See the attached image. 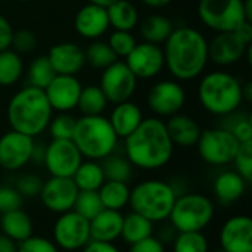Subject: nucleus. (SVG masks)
<instances>
[{"label": "nucleus", "instance_id": "16", "mask_svg": "<svg viewBox=\"0 0 252 252\" xmlns=\"http://www.w3.org/2000/svg\"><path fill=\"white\" fill-rule=\"evenodd\" d=\"M34 137L10 130L0 136V167L16 171L31 161Z\"/></svg>", "mask_w": 252, "mask_h": 252}, {"label": "nucleus", "instance_id": "21", "mask_svg": "<svg viewBox=\"0 0 252 252\" xmlns=\"http://www.w3.org/2000/svg\"><path fill=\"white\" fill-rule=\"evenodd\" d=\"M49 62L59 75H77L86 65L84 49L77 43L62 41L49 49Z\"/></svg>", "mask_w": 252, "mask_h": 252}, {"label": "nucleus", "instance_id": "8", "mask_svg": "<svg viewBox=\"0 0 252 252\" xmlns=\"http://www.w3.org/2000/svg\"><path fill=\"white\" fill-rule=\"evenodd\" d=\"M199 21L216 32L235 31L250 22L244 10V0H199Z\"/></svg>", "mask_w": 252, "mask_h": 252}, {"label": "nucleus", "instance_id": "23", "mask_svg": "<svg viewBox=\"0 0 252 252\" xmlns=\"http://www.w3.org/2000/svg\"><path fill=\"white\" fill-rule=\"evenodd\" d=\"M123 214L121 211L106 210L103 208L96 217H93L90 223V239L96 242L114 244L118 238H121L123 229Z\"/></svg>", "mask_w": 252, "mask_h": 252}, {"label": "nucleus", "instance_id": "40", "mask_svg": "<svg viewBox=\"0 0 252 252\" xmlns=\"http://www.w3.org/2000/svg\"><path fill=\"white\" fill-rule=\"evenodd\" d=\"M136 43L137 41L131 34V31L114 30L108 37V44L112 49V52L117 55V58H126L133 50Z\"/></svg>", "mask_w": 252, "mask_h": 252}, {"label": "nucleus", "instance_id": "33", "mask_svg": "<svg viewBox=\"0 0 252 252\" xmlns=\"http://www.w3.org/2000/svg\"><path fill=\"white\" fill-rule=\"evenodd\" d=\"M100 167L103 170L105 180L127 183L133 176V165L126 155H118L112 152L111 155L100 159Z\"/></svg>", "mask_w": 252, "mask_h": 252}, {"label": "nucleus", "instance_id": "6", "mask_svg": "<svg viewBox=\"0 0 252 252\" xmlns=\"http://www.w3.org/2000/svg\"><path fill=\"white\" fill-rule=\"evenodd\" d=\"M177 195L170 182L143 180L130 189L128 205L131 211L143 216L152 223L165 221L170 217Z\"/></svg>", "mask_w": 252, "mask_h": 252}, {"label": "nucleus", "instance_id": "13", "mask_svg": "<svg viewBox=\"0 0 252 252\" xmlns=\"http://www.w3.org/2000/svg\"><path fill=\"white\" fill-rule=\"evenodd\" d=\"M149 109L158 115L170 118L182 111L186 103V92L176 80H162L155 83L146 97Z\"/></svg>", "mask_w": 252, "mask_h": 252}, {"label": "nucleus", "instance_id": "35", "mask_svg": "<svg viewBox=\"0 0 252 252\" xmlns=\"http://www.w3.org/2000/svg\"><path fill=\"white\" fill-rule=\"evenodd\" d=\"M56 75L53 66L49 62L47 55L35 56L27 69V86H32L37 89H46V86Z\"/></svg>", "mask_w": 252, "mask_h": 252}, {"label": "nucleus", "instance_id": "41", "mask_svg": "<svg viewBox=\"0 0 252 252\" xmlns=\"http://www.w3.org/2000/svg\"><path fill=\"white\" fill-rule=\"evenodd\" d=\"M236 173L250 185L252 183V142L241 143L233 162Z\"/></svg>", "mask_w": 252, "mask_h": 252}, {"label": "nucleus", "instance_id": "28", "mask_svg": "<svg viewBox=\"0 0 252 252\" xmlns=\"http://www.w3.org/2000/svg\"><path fill=\"white\" fill-rule=\"evenodd\" d=\"M173 30L174 27L171 19L158 13L149 15L142 22H139V32L143 41L154 44H164Z\"/></svg>", "mask_w": 252, "mask_h": 252}, {"label": "nucleus", "instance_id": "30", "mask_svg": "<svg viewBox=\"0 0 252 252\" xmlns=\"http://www.w3.org/2000/svg\"><path fill=\"white\" fill-rule=\"evenodd\" d=\"M154 233V223L145 219L143 216L131 211L130 214L123 217V229L121 238L128 244L133 245L139 241H143Z\"/></svg>", "mask_w": 252, "mask_h": 252}, {"label": "nucleus", "instance_id": "27", "mask_svg": "<svg viewBox=\"0 0 252 252\" xmlns=\"http://www.w3.org/2000/svg\"><path fill=\"white\" fill-rule=\"evenodd\" d=\"M109 27L120 31H133L139 25V12L130 0H117L106 7Z\"/></svg>", "mask_w": 252, "mask_h": 252}, {"label": "nucleus", "instance_id": "43", "mask_svg": "<svg viewBox=\"0 0 252 252\" xmlns=\"http://www.w3.org/2000/svg\"><path fill=\"white\" fill-rule=\"evenodd\" d=\"M41 186H43V180L34 174H24L18 179L16 182V186L15 189L19 192V195L24 198H35L40 195V190H41Z\"/></svg>", "mask_w": 252, "mask_h": 252}, {"label": "nucleus", "instance_id": "1", "mask_svg": "<svg viewBox=\"0 0 252 252\" xmlns=\"http://www.w3.org/2000/svg\"><path fill=\"white\" fill-rule=\"evenodd\" d=\"M165 66L176 81H192L204 74L208 59V40L188 25L171 31L162 47Z\"/></svg>", "mask_w": 252, "mask_h": 252}, {"label": "nucleus", "instance_id": "44", "mask_svg": "<svg viewBox=\"0 0 252 252\" xmlns=\"http://www.w3.org/2000/svg\"><path fill=\"white\" fill-rule=\"evenodd\" d=\"M22 196L15 188L10 186H0V214L13 211L21 208Z\"/></svg>", "mask_w": 252, "mask_h": 252}, {"label": "nucleus", "instance_id": "47", "mask_svg": "<svg viewBox=\"0 0 252 252\" xmlns=\"http://www.w3.org/2000/svg\"><path fill=\"white\" fill-rule=\"evenodd\" d=\"M128 252H165V247L158 238L149 236L143 241L130 245Z\"/></svg>", "mask_w": 252, "mask_h": 252}, {"label": "nucleus", "instance_id": "26", "mask_svg": "<svg viewBox=\"0 0 252 252\" xmlns=\"http://www.w3.org/2000/svg\"><path fill=\"white\" fill-rule=\"evenodd\" d=\"M248 183L236 171H223L214 180V193L223 204H232L242 198Z\"/></svg>", "mask_w": 252, "mask_h": 252}, {"label": "nucleus", "instance_id": "39", "mask_svg": "<svg viewBox=\"0 0 252 252\" xmlns=\"http://www.w3.org/2000/svg\"><path fill=\"white\" fill-rule=\"evenodd\" d=\"M77 118L69 112H59V115L53 117L47 126L52 139L58 140H72L75 130Z\"/></svg>", "mask_w": 252, "mask_h": 252}, {"label": "nucleus", "instance_id": "32", "mask_svg": "<svg viewBox=\"0 0 252 252\" xmlns=\"http://www.w3.org/2000/svg\"><path fill=\"white\" fill-rule=\"evenodd\" d=\"M24 74V62L19 53L12 49L0 52V86H15Z\"/></svg>", "mask_w": 252, "mask_h": 252}, {"label": "nucleus", "instance_id": "24", "mask_svg": "<svg viewBox=\"0 0 252 252\" xmlns=\"http://www.w3.org/2000/svg\"><path fill=\"white\" fill-rule=\"evenodd\" d=\"M108 120L118 139H126L140 126V123L143 121V112L137 103L126 100L114 105V109Z\"/></svg>", "mask_w": 252, "mask_h": 252}, {"label": "nucleus", "instance_id": "3", "mask_svg": "<svg viewBox=\"0 0 252 252\" xmlns=\"http://www.w3.org/2000/svg\"><path fill=\"white\" fill-rule=\"evenodd\" d=\"M6 114L12 130L35 137L47 130L53 109L43 89L25 86L10 97Z\"/></svg>", "mask_w": 252, "mask_h": 252}, {"label": "nucleus", "instance_id": "31", "mask_svg": "<svg viewBox=\"0 0 252 252\" xmlns=\"http://www.w3.org/2000/svg\"><path fill=\"white\" fill-rule=\"evenodd\" d=\"M71 179L74 180L78 190H99L100 186L105 183L100 162L92 159L83 161Z\"/></svg>", "mask_w": 252, "mask_h": 252}, {"label": "nucleus", "instance_id": "51", "mask_svg": "<svg viewBox=\"0 0 252 252\" xmlns=\"http://www.w3.org/2000/svg\"><path fill=\"white\" fill-rule=\"evenodd\" d=\"M44 152H46V145L43 143H35L34 142V148H32V154H31V161L32 162H43L44 159Z\"/></svg>", "mask_w": 252, "mask_h": 252}, {"label": "nucleus", "instance_id": "45", "mask_svg": "<svg viewBox=\"0 0 252 252\" xmlns=\"http://www.w3.org/2000/svg\"><path fill=\"white\" fill-rule=\"evenodd\" d=\"M16 252H59L58 247L46 239V238H40V236H31L28 239H25L24 242L18 244V251Z\"/></svg>", "mask_w": 252, "mask_h": 252}, {"label": "nucleus", "instance_id": "36", "mask_svg": "<svg viewBox=\"0 0 252 252\" xmlns=\"http://www.w3.org/2000/svg\"><path fill=\"white\" fill-rule=\"evenodd\" d=\"M84 55H86V63H89L92 68L100 69V71H103L106 66H109L111 63L118 61L117 55L112 52L108 41H103L100 38L92 40V43L87 46V49H84Z\"/></svg>", "mask_w": 252, "mask_h": 252}, {"label": "nucleus", "instance_id": "11", "mask_svg": "<svg viewBox=\"0 0 252 252\" xmlns=\"http://www.w3.org/2000/svg\"><path fill=\"white\" fill-rule=\"evenodd\" d=\"M53 241L65 251L83 250L92 241L89 220L72 210L61 214L53 226Z\"/></svg>", "mask_w": 252, "mask_h": 252}, {"label": "nucleus", "instance_id": "37", "mask_svg": "<svg viewBox=\"0 0 252 252\" xmlns=\"http://www.w3.org/2000/svg\"><path fill=\"white\" fill-rule=\"evenodd\" d=\"M103 210L97 190H80L74 204L72 211L84 217L86 220H92Z\"/></svg>", "mask_w": 252, "mask_h": 252}, {"label": "nucleus", "instance_id": "19", "mask_svg": "<svg viewBox=\"0 0 252 252\" xmlns=\"http://www.w3.org/2000/svg\"><path fill=\"white\" fill-rule=\"evenodd\" d=\"M220 248L224 252H252V220L233 216L220 229Z\"/></svg>", "mask_w": 252, "mask_h": 252}, {"label": "nucleus", "instance_id": "9", "mask_svg": "<svg viewBox=\"0 0 252 252\" xmlns=\"http://www.w3.org/2000/svg\"><path fill=\"white\" fill-rule=\"evenodd\" d=\"M241 143L226 128L202 130L198 139V154L204 162L216 167L232 164Z\"/></svg>", "mask_w": 252, "mask_h": 252}, {"label": "nucleus", "instance_id": "20", "mask_svg": "<svg viewBox=\"0 0 252 252\" xmlns=\"http://www.w3.org/2000/svg\"><path fill=\"white\" fill-rule=\"evenodd\" d=\"M74 28L77 34L86 40H99L109 30L106 7L87 1L75 13Z\"/></svg>", "mask_w": 252, "mask_h": 252}, {"label": "nucleus", "instance_id": "15", "mask_svg": "<svg viewBox=\"0 0 252 252\" xmlns=\"http://www.w3.org/2000/svg\"><path fill=\"white\" fill-rule=\"evenodd\" d=\"M78 188L75 186L74 180L71 177H52L46 182H43L41 190H40V199L43 205L56 214L68 213L74 208Z\"/></svg>", "mask_w": 252, "mask_h": 252}, {"label": "nucleus", "instance_id": "18", "mask_svg": "<svg viewBox=\"0 0 252 252\" xmlns=\"http://www.w3.org/2000/svg\"><path fill=\"white\" fill-rule=\"evenodd\" d=\"M81 83L75 75H59L46 86L44 94L53 111L69 112L77 108V102L81 93Z\"/></svg>", "mask_w": 252, "mask_h": 252}, {"label": "nucleus", "instance_id": "46", "mask_svg": "<svg viewBox=\"0 0 252 252\" xmlns=\"http://www.w3.org/2000/svg\"><path fill=\"white\" fill-rule=\"evenodd\" d=\"M229 130L239 143H247L252 142V123L250 117H241L235 123H232L227 127H223Z\"/></svg>", "mask_w": 252, "mask_h": 252}, {"label": "nucleus", "instance_id": "49", "mask_svg": "<svg viewBox=\"0 0 252 252\" xmlns=\"http://www.w3.org/2000/svg\"><path fill=\"white\" fill-rule=\"evenodd\" d=\"M81 252H120V250L114 244H106V242H96L90 241Z\"/></svg>", "mask_w": 252, "mask_h": 252}, {"label": "nucleus", "instance_id": "56", "mask_svg": "<svg viewBox=\"0 0 252 252\" xmlns=\"http://www.w3.org/2000/svg\"><path fill=\"white\" fill-rule=\"evenodd\" d=\"M18 1H22V3H25V1H31V0H18Z\"/></svg>", "mask_w": 252, "mask_h": 252}, {"label": "nucleus", "instance_id": "50", "mask_svg": "<svg viewBox=\"0 0 252 252\" xmlns=\"http://www.w3.org/2000/svg\"><path fill=\"white\" fill-rule=\"evenodd\" d=\"M18 251V244L12 241L10 238L4 236L3 233L0 235V252H16Z\"/></svg>", "mask_w": 252, "mask_h": 252}, {"label": "nucleus", "instance_id": "10", "mask_svg": "<svg viewBox=\"0 0 252 252\" xmlns=\"http://www.w3.org/2000/svg\"><path fill=\"white\" fill-rule=\"evenodd\" d=\"M137 78L124 61H115L102 71L99 87L108 102L117 105L130 100L137 89Z\"/></svg>", "mask_w": 252, "mask_h": 252}, {"label": "nucleus", "instance_id": "2", "mask_svg": "<svg viewBox=\"0 0 252 252\" xmlns=\"http://www.w3.org/2000/svg\"><path fill=\"white\" fill-rule=\"evenodd\" d=\"M174 145L161 118H143L140 126L124 139V154L134 168L158 170L173 158Z\"/></svg>", "mask_w": 252, "mask_h": 252}, {"label": "nucleus", "instance_id": "14", "mask_svg": "<svg viewBox=\"0 0 252 252\" xmlns=\"http://www.w3.org/2000/svg\"><path fill=\"white\" fill-rule=\"evenodd\" d=\"M124 62L137 80L155 78L165 66L162 47L148 41L136 43Z\"/></svg>", "mask_w": 252, "mask_h": 252}, {"label": "nucleus", "instance_id": "54", "mask_svg": "<svg viewBox=\"0 0 252 252\" xmlns=\"http://www.w3.org/2000/svg\"><path fill=\"white\" fill-rule=\"evenodd\" d=\"M244 10H245L247 19L252 22V0H244Z\"/></svg>", "mask_w": 252, "mask_h": 252}, {"label": "nucleus", "instance_id": "34", "mask_svg": "<svg viewBox=\"0 0 252 252\" xmlns=\"http://www.w3.org/2000/svg\"><path fill=\"white\" fill-rule=\"evenodd\" d=\"M108 103L99 86H86L81 89L77 108L83 115H102Z\"/></svg>", "mask_w": 252, "mask_h": 252}, {"label": "nucleus", "instance_id": "48", "mask_svg": "<svg viewBox=\"0 0 252 252\" xmlns=\"http://www.w3.org/2000/svg\"><path fill=\"white\" fill-rule=\"evenodd\" d=\"M12 35H13V28H12L10 22L7 21V18H4L0 13V52L10 49Z\"/></svg>", "mask_w": 252, "mask_h": 252}, {"label": "nucleus", "instance_id": "12", "mask_svg": "<svg viewBox=\"0 0 252 252\" xmlns=\"http://www.w3.org/2000/svg\"><path fill=\"white\" fill-rule=\"evenodd\" d=\"M81 162L83 155L72 140L52 139L46 145L43 164L52 177H72Z\"/></svg>", "mask_w": 252, "mask_h": 252}, {"label": "nucleus", "instance_id": "55", "mask_svg": "<svg viewBox=\"0 0 252 252\" xmlns=\"http://www.w3.org/2000/svg\"><path fill=\"white\" fill-rule=\"evenodd\" d=\"M89 3H94V4H99V6H105V7H108L111 3H114V1H117V0H87Z\"/></svg>", "mask_w": 252, "mask_h": 252}, {"label": "nucleus", "instance_id": "25", "mask_svg": "<svg viewBox=\"0 0 252 252\" xmlns=\"http://www.w3.org/2000/svg\"><path fill=\"white\" fill-rule=\"evenodd\" d=\"M0 230L4 236L10 238L16 244L24 242L32 236V221L31 217L21 208L1 214Z\"/></svg>", "mask_w": 252, "mask_h": 252}, {"label": "nucleus", "instance_id": "7", "mask_svg": "<svg viewBox=\"0 0 252 252\" xmlns=\"http://www.w3.org/2000/svg\"><path fill=\"white\" fill-rule=\"evenodd\" d=\"M216 207L201 193H183L174 201L170 213L171 227L176 232H202L213 221Z\"/></svg>", "mask_w": 252, "mask_h": 252}, {"label": "nucleus", "instance_id": "17", "mask_svg": "<svg viewBox=\"0 0 252 252\" xmlns=\"http://www.w3.org/2000/svg\"><path fill=\"white\" fill-rule=\"evenodd\" d=\"M252 43H247L236 31L217 32L208 43V59L219 66H230L245 58L247 49Z\"/></svg>", "mask_w": 252, "mask_h": 252}, {"label": "nucleus", "instance_id": "57", "mask_svg": "<svg viewBox=\"0 0 252 252\" xmlns=\"http://www.w3.org/2000/svg\"><path fill=\"white\" fill-rule=\"evenodd\" d=\"M214 252H224V251H223V250L220 248V250H216V251H214Z\"/></svg>", "mask_w": 252, "mask_h": 252}, {"label": "nucleus", "instance_id": "5", "mask_svg": "<svg viewBox=\"0 0 252 252\" xmlns=\"http://www.w3.org/2000/svg\"><path fill=\"white\" fill-rule=\"evenodd\" d=\"M72 142L83 158L100 161L115 152L118 136L103 115H83L77 118Z\"/></svg>", "mask_w": 252, "mask_h": 252}, {"label": "nucleus", "instance_id": "42", "mask_svg": "<svg viewBox=\"0 0 252 252\" xmlns=\"http://www.w3.org/2000/svg\"><path fill=\"white\" fill-rule=\"evenodd\" d=\"M37 46V37L32 31L30 30H18L13 31L12 41H10V49L15 50L16 53H30L35 49Z\"/></svg>", "mask_w": 252, "mask_h": 252}, {"label": "nucleus", "instance_id": "53", "mask_svg": "<svg viewBox=\"0 0 252 252\" xmlns=\"http://www.w3.org/2000/svg\"><path fill=\"white\" fill-rule=\"evenodd\" d=\"M242 94H244V100L251 102L252 100V84L247 83V86H242Z\"/></svg>", "mask_w": 252, "mask_h": 252}, {"label": "nucleus", "instance_id": "29", "mask_svg": "<svg viewBox=\"0 0 252 252\" xmlns=\"http://www.w3.org/2000/svg\"><path fill=\"white\" fill-rule=\"evenodd\" d=\"M97 193H99L103 208H106V210L121 211L126 205H128L130 188L127 183L105 180V183L100 186Z\"/></svg>", "mask_w": 252, "mask_h": 252}, {"label": "nucleus", "instance_id": "58", "mask_svg": "<svg viewBox=\"0 0 252 252\" xmlns=\"http://www.w3.org/2000/svg\"><path fill=\"white\" fill-rule=\"evenodd\" d=\"M1 1H4V0H0V3H1Z\"/></svg>", "mask_w": 252, "mask_h": 252}, {"label": "nucleus", "instance_id": "52", "mask_svg": "<svg viewBox=\"0 0 252 252\" xmlns=\"http://www.w3.org/2000/svg\"><path fill=\"white\" fill-rule=\"evenodd\" d=\"M173 0H142L143 4H146L148 7H152V9H159V7H164L167 4H170Z\"/></svg>", "mask_w": 252, "mask_h": 252}, {"label": "nucleus", "instance_id": "22", "mask_svg": "<svg viewBox=\"0 0 252 252\" xmlns=\"http://www.w3.org/2000/svg\"><path fill=\"white\" fill-rule=\"evenodd\" d=\"M168 136L174 146L180 148H192L196 146L198 139L201 136V127L195 118L186 114H176L168 118L165 123Z\"/></svg>", "mask_w": 252, "mask_h": 252}, {"label": "nucleus", "instance_id": "4", "mask_svg": "<svg viewBox=\"0 0 252 252\" xmlns=\"http://www.w3.org/2000/svg\"><path fill=\"white\" fill-rule=\"evenodd\" d=\"M198 100L211 115H232L244 103L242 84L226 71L207 72L198 84Z\"/></svg>", "mask_w": 252, "mask_h": 252}, {"label": "nucleus", "instance_id": "38", "mask_svg": "<svg viewBox=\"0 0 252 252\" xmlns=\"http://www.w3.org/2000/svg\"><path fill=\"white\" fill-rule=\"evenodd\" d=\"M208 239L202 232H180L173 242V252H208Z\"/></svg>", "mask_w": 252, "mask_h": 252}]
</instances>
